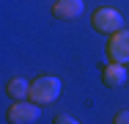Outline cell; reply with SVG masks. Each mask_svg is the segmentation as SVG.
<instances>
[{
    "mask_svg": "<svg viewBox=\"0 0 129 124\" xmlns=\"http://www.w3.org/2000/svg\"><path fill=\"white\" fill-rule=\"evenodd\" d=\"M6 91H8L11 99H27V97H30V80H25V77H14V80H8Z\"/></svg>",
    "mask_w": 129,
    "mask_h": 124,
    "instance_id": "obj_7",
    "label": "cell"
},
{
    "mask_svg": "<svg viewBox=\"0 0 129 124\" xmlns=\"http://www.w3.org/2000/svg\"><path fill=\"white\" fill-rule=\"evenodd\" d=\"M82 8H85L82 0H55L52 17L55 19H77L80 14H82Z\"/></svg>",
    "mask_w": 129,
    "mask_h": 124,
    "instance_id": "obj_6",
    "label": "cell"
},
{
    "mask_svg": "<svg viewBox=\"0 0 129 124\" xmlns=\"http://www.w3.org/2000/svg\"><path fill=\"white\" fill-rule=\"evenodd\" d=\"M60 91H63L60 77H55V74H39L36 80H30V97L27 99H33L39 105H50V102H55L60 97Z\"/></svg>",
    "mask_w": 129,
    "mask_h": 124,
    "instance_id": "obj_1",
    "label": "cell"
},
{
    "mask_svg": "<svg viewBox=\"0 0 129 124\" xmlns=\"http://www.w3.org/2000/svg\"><path fill=\"white\" fill-rule=\"evenodd\" d=\"M126 64H118V61H110V66H104L102 69V83L107 88H121L124 83H126Z\"/></svg>",
    "mask_w": 129,
    "mask_h": 124,
    "instance_id": "obj_5",
    "label": "cell"
},
{
    "mask_svg": "<svg viewBox=\"0 0 129 124\" xmlns=\"http://www.w3.org/2000/svg\"><path fill=\"white\" fill-rule=\"evenodd\" d=\"M107 58L118 64H129V30L121 28L107 36Z\"/></svg>",
    "mask_w": 129,
    "mask_h": 124,
    "instance_id": "obj_4",
    "label": "cell"
},
{
    "mask_svg": "<svg viewBox=\"0 0 129 124\" xmlns=\"http://www.w3.org/2000/svg\"><path fill=\"white\" fill-rule=\"evenodd\" d=\"M91 25H93L96 33L110 36V33H115V30L124 28V17H121V11L113 8V6H99V8L93 11V17H91Z\"/></svg>",
    "mask_w": 129,
    "mask_h": 124,
    "instance_id": "obj_2",
    "label": "cell"
},
{
    "mask_svg": "<svg viewBox=\"0 0 129 124\" xmlns=\"http://www.w3.org/2000/svg\"><path fill=\"white\" fill-rule=\"evenodd\" d=\"M113 121H115V124H129V110H118Z\"/></svg>",
    "mask_w": 129,
    "mask_h": 124,
    "instance_id": "obj_8",
    "label": "cell"
},
{
    "mask_svg": "<svg viewBox=\"0 0 129 124\" xmlns=\"http://www.w3.org/2000/svg\"><path fill=\"white\" fill-rule=\"evenodd\" d=\"M55 124H77V119H72V116H55Z\"/></svg>",
    "mask_w": 129,
    "mask_h": 124,
    "instance_id": "obj_9",
    "label": "cell"
},
{
    "mask_svg": "<svg viewBox=\"0 0 129 124\" xmlns=\"http://www.w3.org/2000/svg\"><path fill=\"white\" fill-rule=\"evenodd\" d=\"M39 102H33V99H14V105L8 108V113H6V119L11 124H33L39 121Z\"/></svg>",
    "mask_w": 129,
    "mask_h": 124,
    "instance_id": "obj_3",
    "label": "cell"
}]
</instances>
